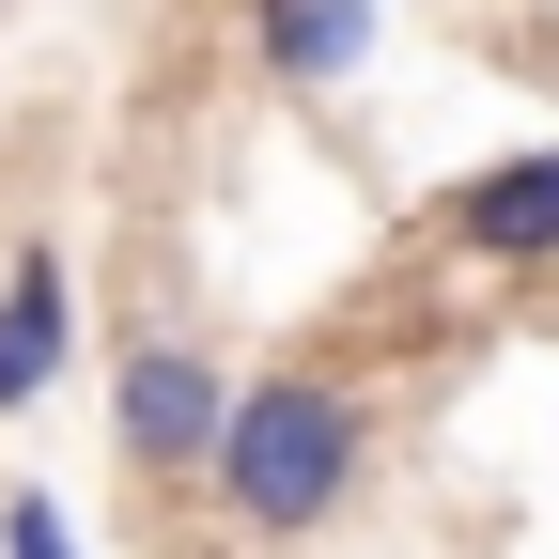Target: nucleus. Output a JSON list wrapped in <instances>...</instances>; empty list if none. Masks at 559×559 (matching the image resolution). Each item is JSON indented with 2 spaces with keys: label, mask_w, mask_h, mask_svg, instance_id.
<instances>
[{
  "label": "nucleus",
  "mask_w": 559,
  "mask_h": 559,
  "mask_svg": "<svg viewBox=\"0 0 559 559\" xmlns=\"http://www.w3.org/2000/svg\"><path fill=\"white\" fill-rule=\"evenodd\" d=\"M0 559H94V544H79V513H62L47 481H16V498H0Z\"/></svg>",
  "instance_id": "6"
},
{
  "label": "nucleus",
  "mask_w": 559,
  "mask_h": 559,
  "mask_svg": "<svg viewBox=\"0 0 559 559\" xmlns=\"http://www.w3.org/2000/svg\"><path fill=\"white\" fill-rule=\"evenodd\" d=\"M249 62L280 94H342L373 62V0H249Z\"/></svg>",
  "instance_id": "5"
},
{
  "label": "nucleus",
  "mask_w": 559,
  "mask_h": 559,
  "mask_svg": "<svg viewBox=\"0 0 559 559\" xmlns=\"http://www.w3.org/2000/svg\"><path fill=\"white\" fill-rule=\"evenodd\" d=\"M62 358H79V264L32 234L16 264H0V419H32L62 389Z\"/></svg>",
  "instance_id": "4"
},
{
  "label": "nucleus",
  "mask_w": 559,
  "mask_h": 559,
  "mask_svg": "<svg viewBox=\"0 0 559 559\" xmlns=\"http://www.w3.org/2000/svg\"><path fill=\"white\" fill-rule=\"evenodd\" d=\"M358 466H373V404L342 373H311V358H280V373H234V419H218L202 498H218L249 544H311V528H342Z\"/></svg>",
  "instance_id": "1"
},
{
  "label": "nucleus",
  "mask_w": 559,
  "mask_h": 559,
  "mask_svg": "<svg viewBox=\"0 0 559 559\" xmlns=\"http://www.w3.org/2000/svg\"><path fill=\"white\" fill-rule=\"evenodd\" d=\"M436 249L498 264V280H559V140H513L436 202Z\"/></svg>",
  "instance_id": "3"
},
{
  "label": "nucleus",
  "mask_w": 559,
  "mask_h": 559,
  "mask_svg": "<svg viewBox=\"0 0 559 559\" xmlns=\"http://www.w3.org/2000/svg\"><path fill=\"white\" fill-rule=\"evenodd\" d=\"M218 419H234V373L202 358L187 326H140L124 358H109V451H124V481L187 498V481L218 466Z\"/></svg>",
  "instance_id": "2"
}]
</instances>
